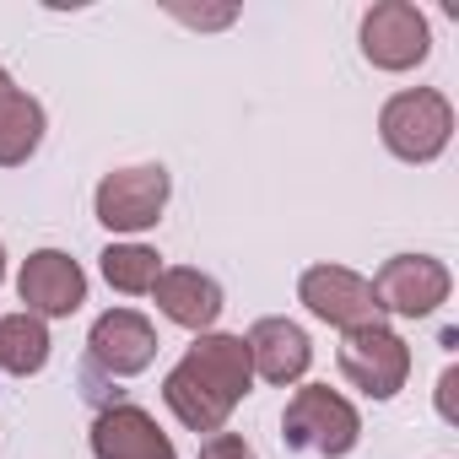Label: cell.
Masks as SVG:
<instances>
[{
  "label": "cell",
  "instance_id": "cell-15",
  "mask_svg": "<svg viewBox=\"0 0 459 459\" xmlns=\"http://www.w3.org/2000/svg\"><path fill=\"white\" fill-rule=\"evenodd\" d=\"M49 362V330L33 314H6L0 319V368L12 378H33Z\"/></svg>",
  "mask_w": 459,
  "mask_h": 459
},
{
  "label": "cell",
  "instance_id": "cell-8",
  "mask_svg": "<svg viewBox=\"0 0 459 459\" xmlns=\"http://www.w3.org/2000/svg\"><path fill=\"white\" fill-rule=\"evenodd\" d=\"M373 298H378V308L384 314H400V319H427V314H437L443 303H448V287H454V276H448V265L443 260H432V255H394L373 281Z\"/></svg>",
  "mask_w": 459,
  "mask_h": 459
},
{
  "label": "cell",
  "instance_id": "cell-2",
  "mask_svg": "<svg viewBox=\"0 0 459 459\" xmlns=\"http://www.w3.org/2000/svg\"><path fill=\"white\" fill-rule=\"evenodd\" d=\"M281 443L314 459H346L362 443V416L330 384H303L281 411Z\"/></svg>",
  "mask_w": 459,
  "mask_h": 459
},
{
  "label": "cell",
  "instance_id": "cell-3",
  "mask_svg": "<svg viewBox=\"0 0 459 459\" xmlns=\"http://www.w3.org/2000/svg\"><path fill=\"white\" fill-rule=\"evenodd\" d=\"M378 135L400 162H432L454 135V108L437 87H405L378 108Z\"/></svg>",
  "mask_w": 459,
  "mask_h": 459
},
{
  "label": "cell",
  "instance_id": "cell-13",
  "mask_svg": "<svg viewBox=\"0 0 459 459\" xmlns=\"http://www.w3.org/2000/svg\"><path fill=\"white\" fill-rule=\"evenodd\" d=\"M152 298H157V308L173 319V325H184V330H195V335H205L216 319H221V287L205 276V271H195V265H173V271H162L157 276V287H152Z\"/></svg>",
  "mask_w": 459,
  "mask_h": 459
},
{
  "label": "cell",
  "instance_id": "cell-20",
  "mask_svg": "<svg viewBox=\"0 0 459 459\" xmlns=\"http://www.w3.org/2000/svg\"><path fill=\"white\" fill-rule=\"evenodd\" d=\"M0 281H6V249H0Z\"/></svg>",
  "mask_w": 459,
  "mask_h": 459
},
{
  "label": "cell",
  "instance_id": "cell-1",
  "mask_svg": "<svg viewBox=\"0 0 459 459\" xmlns=\"http://www.w3.org/2000/svg\"><path fill=\"white\" fill-rule=\"evenodd\" d=\"M249 384H255V368H249L244 335H216V330H205L178 357V368L162 378V400H168V411L189 432L216 437L227 427V416L238 411V400L249 394Z\"/></svg>",
  "mask_w": 459,
  "mask_h": 459
},
{
  "label": "cell",
  "instance_id": "cell-12",
  "mask_svg": "<svg viewBox=\"0 0 459 459\" xmlns=\"http://www.w3.org/2000/svg\"><path fill=\"white\" fill-rule=\"evenodd\" d=\"M249 368L265 378V384H298L314 362V346H308V330L292 325V319H260L249 335Z\"/></svg>",
  "mask_w": 459,
  "mask_h": 459
},
{
  "label": "cell",
  "instance_id": "cell-17",
  "mask_svg": "<svg viewBox=\"0 0 459 459\" xmlns=\"http://www.w3.org/2000/svg\"><path fill=\"white\" fill-rule=\"evenodd\" d=\"M200 459H260L238 432H216V437H205L200 443Z\"/></svg>",
  "mask_w": 459,
  "mask_h": 459
},
{
  "label": "cell",
  "instance_id": "cell-16",
  "mask_svg": "<svg viewBox=\"0 0 459 459\" xmlns=\"http://www.w3.org/2000/svg\"><path fill=\"white\" fill-rule=\"evenodd\" d=\"M98 260H103V281H108L114 292H125V298L152 292L157 276H162V255L146 249V244H108Z\"/></svg>",
  "mask_w": 459,
  "mask_h": 459
},
{
  "label": "cell",
  "instance_id": "cell-18",
  "mask_svg": "<svg viewBox=\"0 0 459 459\" xmlns=\"http://www.w3.org/2000/svg\"><path fill=\"white\" fill-rule=\"evenodd\" d=\"M454 384H459V368H443V378H437V411H443V421H454Z\"/></svg>",
  "mask_w": 459,
  "mask_h": 459
},
{
  "label": "cell",
  "instance_id": "cell-10",
  "mask_svg": "<svg viewBox=\"0 0 459 459\" xmlns=\"http://www.w3.org/2000/svg\"><path fill=\"white\" fill-rule=\"evenodd\" d=\"M17 298L28 303L22 314H33V319H65L87 303V271L65 249H39L22 260Z\"/></svg>",
  "mask_w": 459,
  "mask_h": 459
},
{
  "label": "cell",
  "instance_id": "cell-7",
  "mask_svg": "<svg viewBox=\"0 0 459 459\" xmlns=\"http://www.w3.org/2000/svg\"><path fill=\"white\" fill-rule=\"evenodd\" d=\"M432 49V28L411 0H378L362 17V55L378 71H411Z\"/></svg>",
  "mask_w": 459,
  "mask_h": 459
},
{
  "label": "cell",
  "instance_id": "cell-19",
  "mask_svg": "<svg viewBox=\"0 0 459 459\" xmlns=\"http://www.w3.org/2000/svg\"><path fill=\"white\" fill-rule=\"evenodd\" d=\"M6 98H12V76H6V71H0V103H6Z\"/></svg>",
  "mask_w": 459,
  "mask_h": 459
},
{
  "label": "cell",
  "instance_id": "cell-6",
  "mask_svg": "<svg viewBox=\"0 0 459 459\" xmlns=\"http://www.w3.org/2000/svg\"><path fill=\"white\" fill-rule=\"evenodd\" d=\"M298 298L308 303L314 319L335 325L341 335H346V330L384 325V308H378L368 276H357V271H346V265H308L303 281H298Z\"/></svg>",
  "mask_w": 459,
  "mask_h": 459
},
{
  "label": "cell",
  "instance_id": "cell-5",
  "mask_svg": "<svg viewBox=\"0 0 459 459\" xmlns=\"http://www.w3.org/2000/svg\"><path fill=\"white\" fill-rule=\"evenodd\" d=\"M341 373L351 389H362L368 400H394L411 378V346L389 330V325H368V330H346L341 351H335Z\"/></svg>",
  "mask_w": 459,
  "mask_h": 459
},
{
  "label": "cell",
  "instance_id": "cell-11",
  "mask_svg": "<svg viewBox=\"0 0 459 459\" xmlns=\"http://www.w3.org/2000/svg\"><path fill=\"white\" fill-rule=\"evenodd\" d=\"M92 454L98 459H178L173 437L141 405H130V400L98 411V421H92Z\"/></svg>",
  "mask_w": 459,
  "mask_h": 459
},
{
  "label": "cell",
  "instance_id": "cell-14",
  "mask_svg": "<svg viewBox=\"0 0 459 459\" xmlns=\"http://www.w3.org/2000/svg\"><path fill=\"white\" fill-rule=\"evenodd\" d=\"M44 146V103L12 87V98L0 103V168H22Z\"/></svg>",
  "mask_w": 459,
  "mask_h": 459
},
{
  "label": "cell",
  "instance_id": "cell-9",
  "mask_svg": "<svg viewBox=\"0 0 459 459\" xmlns=\"http://www.w3.org/2000/svg\"><path fill=\"white\" fill-rule=\"evenodd\" d=\"M157 362V330L135 308H108L87 335V368L108 378H135Z\"/></svg>",
  "mask_w": 459,
  "mask_h": 459
},
{
  "label": "cell",
  "instance_id": "cell-4",
  "mask_svg": "<svg viewBox=\"0 0 459 459\" xmlns=\"http://www.w3.org/2000/svg\"><path fill=\"white\" fill-rule=\"evenodd\" d=\"M168 195H173L168 168L162 162H135V168L103 173V184L92 195V211H98V221L108 233H146V227L162 221Z\"/></svg>",
  "mask_w": 459,
  "mask_h": 459
}]
</instances>
